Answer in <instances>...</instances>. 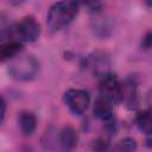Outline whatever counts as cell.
I'll use <instances>...</instances> for the list:
<instances>
[{
    "label": "cell",
    "mask_w": 152,
    "mask_h": 152,
    "mask_svg": "<svg viewBox=\"0 0 152 152\" xmlns=\"http://www.w3.org/2000/svg\"><path fill=\"white\" fill-rule=\"evenodd\" d=\"M23 43L18 42V40H7L4 42L0 46V59L1 62H6V61H11L14 57H17L18 55H20L23 52Z\"/></svg>",
    "instance_id": "obj_12"
},
{
    "label": "cell",
    "mask_w": 152,
    "mask_h": 152,
    "mask_svg": "<svg viewBox=\"0 0 152 152\" xmlns=\"http://www.w3.org/2000/svg\"><path fill=\"white\" fill-rule=\"evenodd\" d=\"M84 66L89 69L93 72V75L101 78L104 75L112 72L110 71V66H112L110 55L106 51H99V50L94 51L84 58Z\"/></svg>",
    "instance_id": "obj_5"
},
{
    "label": "cell",
    "mask_w": 152,
    "mask_h": 152,
    "mask_svg": "<svg viewBox=\"0 0 152 152\" xmlns=\"http://www.w3.org/2000/svg\"><path fill=\"white\" fill-rule=\"evenodd\" d=\"M78 145V133L70 126L65 125L58 131L57 151L58 152H74Z\"/></svg>",
    "instance_id": "obj_8"
},
{
    "label": "cell",
    "mask_w": 152,
    "mask_h": 152,
    "mask_svg": "<svg viewBox=\"0 0 152 152\" xmlns=\"http://www.w3.org/2000/svg\"><path fill=\"white\" fill-rule=\"evenodd\" d=\"M99 95L110 100L113 103L121 102V81L113 72L99 78Z\"/></svg>",
    "instance_id": "obj_6"
},
{
    "label": "cell",
    "mask_w": 152,
    "mask_h": 152,
    "mask_svg": "<svg viewBox=\"0 0 152 152\" xmlns=\"http://www.w3.org/2000/svg\"><path fill=\"white\" fill-rule=\"evenodd\" d=\"M113 102L101 95H99L95 99V102L93 104V115L102 121L104 125L115 121V116H114V107H113Z\"/></svg>",
    "instance_id": "obj_9"
},
{
    "label": "cell",
    "mask_w": 152,
    "mask_h": 152,
    "mask_svg": "<svg viewBox=\"0 0 152 152\" xmlns=\"http://www.w3.org/2000/svg\"><path fill=\"white\" fill-rule=\"evenodd\" d=\"M90 27L94 36L99 38H108L112 33V23L107 15L103 14V11L100 13L91 14Z\"/></svg>",
    "instance_id": "obj_10"
},
{
    "label": "cell",
    "mask_w": 152,
    "mask_h": 152,
    "mask_svg": "<svg viewBox=\"0 0 152 152\" xmlns=\"http://www.w3.org/2000/svg\"><path fill=\"white\" fill-rule=\"evenodd\" d=\"M63 101L74 115H83L90 104V95L84 89L71 88L63 95Z\"/></svg>",
    "instance_id": "obj_4"
},
{
    "label": "cell",
    "mask_w": 152,
    "mask_h": 152,
    "mask_svg": "<svg viewBox=\"0 0 152 152\" xmlns=\"http://www.w3.org/2000/svg\"><path fill=\"white\" fill-rule=\"evenodd\" d=\"M141 50H150L152 49V30H148L141 38L140 42Z\"/></svg>",
    "instance_id": "obj_16"
},
{
    "label": "cell",
    "mask_w": 152,
    "mask_h": 152,
    "mask_svg": "<svg viewBox=\"0 0 152 152\" xmlns=\"http://www.w3.org/2000/svg\"><path fill=\"white\" fill-rule=\"evenodd\" d=\"M80 11V4L76 1L53 2L46 14V25L51 31H59L69 26Z\"/></svg>",
    "instance_id": "obj_1"
},
{
    "label": "cell",
    "mask_w": 152,
    "mask_h": 152,
    "mask_svg": "<svg viewBox=\"0 0 152 152\" xmlns=\"http://www.w3.org/2000/svg\"><path fill=\"white\" fill-rule=\"evenodd\" d=\"M57 140H58V131H56L53 126H50L45 129L42 137V147L45 151L57 150Z\"/></svg>",
    "instance_id": "obj_14"
},
{
    "label": "cell",
    "mask_w": 152,
    "mask_h": 152,
    "mask_svg": "<svg viewBox=\"0 0 152 152\" xmlns=\"http://www.w3.org/2000/svg\"><path fill=\"white\" fill-rule=\"evenodd\" d=\"M137 146H138V144L134 138L126 137L118 142L116 148L119 152H134L137 150Z\"/></svg>",
    "instance_id": "obj_15"
},
{
    "label": "cell",
    "mask_w": 152,
    "mask_h": 152,
    "mask_svg": "<svg viewBox=\"0 0 152 152\" xmlns=\"http://www.w3.org/2000/svg\"><path fill=\"white\" fill-rule=\"evenodd\" d=\"M134 124L139 132L147 137L152 135V113L148 109L139 110L135 114Z\"/></svg>",
    "instance_id": "obj_13"
},
{
    "label": "cell",
    "mask_w": 152,
    "mask_h": 152,
    "mask_svg": "<svg viewBox=\"0 0 152 152\" xmlns=\"http://www.w3.org/2000/svg\"><path fill=\"white\" fill-rule=\"evenodd\" d=\"M146 4H147L150 7H152V1H148V2H146Z\"/></svg>",
    "instance_id": "obj_19"
},
{
    "label": "cell",
    "mask_w": 152,
    "mask_h": 152,
    "mask_svg": "<svg viewBox=\"0 0 152 152\" xmlns=\"http://www.w3.org/2000/svg\"><path fill=\"white\" fill-rule=\"evenodd\" d=\"M40 71L39 61L31 53H20L7 64V72L11 78L18 82L33 81Z\"/></svg>",
    "instance_id": "obj_2"
},
{
    "label": "cell",
    "mask_w": 152,
    "mask_h": 152,
    "mask_svg": "<svg viewBox=\"0 0 152 152\" xmlns=\"http://www.w3.org/2000/svg\"><path fill=\"white\" fill-rule=\"evenodd\" d=\"M145 101H146V106H147V109L152 113V89H150L147 93H146V96H145Z\"/></svg>",
    "instance_id": "obj_17"
},
{
    "label": "cell",
    "mask_w": 152,
    "mask_h": 152,
    "mask_svg": "<svg viewBox=\"0 0 152 152\" xmlns=\"http://www.w3.org/2000/svg\"><path fill=\"white\" fill-rule=\"evenodd\" d=\"M138 84V78L134 75H129L121 81V102L129 110H134L139 106Z\"/></svg>",
    "instance_id": "obj_7"
},
{
    "label": "cell",
    "mask_w": 152,
    "mask_h": 152,
    "mask_svg": "<svg viewBox=\"0 0 152 152\" xmlns=\"http://www.w3.org/2000/svg\"><path fill=\"white\" fill-rule=\"evenodd\" d=\"M5 115H6V101H5V99L2 97V99H1V122H4Z\"/></svg>",
    "instance_id": "obj_18"
},
{
    "label": "cell",
    "mask_w": 152,
    "mask_h": 152,
    "mask_svg": "<svg viewBox=\"0 0 152 152\" xmlns=\"http://www.w3.org/2000/svg\"><path fill=\"white\" fill-rule=\"evenodd\" d=\"M18 127L23 135L31 137L37 128V118L30 110H21L18 113Z\"/></svg>",
    "instance_id": "obj_11"
},
{
    "label": "cell",
    "mask_w": 152,
    "mask_h": 152,
    "mask_svg": "<svg viewBox=\"0 0 152 152\" xmlns=\"http://www.w3.org/2000/svg\"><path fill=\"white\" fill-rule=\"evenodd\" d=\"M42 32V26L33 15H26L15 24H12L8 32V40H18L20 43H34ZM6 39V38H5Z\"/></svg>",
    "instance_id": "obj_3"
}]
</instances>
